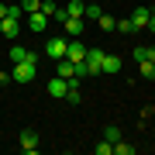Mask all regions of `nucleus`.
Segmentation results:
<instances>
[{
    "instance_id": "obj_14",
    "label": "nucleus",
    "mask_w": 155,
    "mask_h": 155,
    "mask_svg": "<svg viewBox=\"0 0 155 155\" xmlns=\"http://www.w3.org/2000/svg\"><path fill=\"white\" fill-rule=\"evenodd\" d=\"M138 72H141V79H155V62H138Z\"/></svg>"
},
{
    "instance_id": "obj_20",
    "label": "nucleus",
    "mask_w": 155,
    "mask_h": 155,
    "mask_svg": "<svg viewBox=\"0 0 155 155\" xmlns=\"http://www.w3.org/2000/svg\"><path fill=\"white\" fill-rule=\"evenodd\" d=\"M93 152H97V155H110V152H114V145L104 138V141H97V145H93Z\"/></svg>"
},
{
    "instance_id": "obj_18",
    "label": "nucleus",
    "mask_w": 155,
    "mask_h": 155,
    "mask_svg": "<svg viewBox=\"0 0 155 155\" xmlns=\"http://www.w3.org/2000/svg\"><path fill=\"white\" fill-rule=\"evenodd\" d=\"M100 14H104V7H100L97 0H93V4H86V14H83V17H90V21H97Z\"/></svg>"
},
{
    "instance_id": "obj_25",
    "label": "nucleus",
    "mask_w": 155,
    "mask_h": 155,
    "mask_svg": "<svg viewBox=\"0 0 155 155\" xmlns=\"http://www.w3.org/2000/svg\"><path fill=\"white\" fill-rule=\"evenodd\" d=\"M148 31L155 35V11H152V17H148Z\"/></svg>"
},
{
    "instance_id": "obj_13",
    "label": "nucleus",
    "mask_w": 155,
    "mask_h": 155,
    "mask_svg": "<svg viewBox=\"0 0 155 155\" xmlns=\"http://www.w3.org/2000/svg\"><path fill=\"white\" fill-rule=\"evenodd\" d=\"M97 24H100L104 31H117V17H110V14H100V17H97Z\"/></svg>"
},
{
    "instance_id": "obj_2",
    "label": "nucleus",
    "mask_w": 155,
    "mask_h": 155,
    "mask_svg": "<svg viewBox=\"0 0 155 155\" xmlns=\"http://www.w3.org/2000/svg\"><path fill=\"white\" fill-rule=\"evenodd\" d=\"M100 66H104V48H86V76H100Z\"/></svg>"
},
{
    "instance_id": "obj_21",
    "label": "nucleus",
    "mask_w": 155,
    "mask_h": 155,
    "mask_svg": "<svg viewBox=\"0 0 155 155\" xmlns=\"http://www.w3.org/2000/svg\"><path fill=\"white\" fill-rule=\"evenodd\" d=\"M131 55H134V62H145V59H148V45H134Z\"/></svg>"
},
{
    "instance_id": "obj_28",
    "label": "nucleus",
    "mask_w": 155,
    "mask_h": 155,
    "mask_svg": "<svg viewBox=\"0 0 155 155\" xmlns=\"http://www.w3.org/2000/svg\"><path fill=\"white\" fill-rule=\"evenodd\" d=\"M86 4H93V0H86Z\"/></svg>"
},
{
    "instance_id": "obj_5",
    "label": "nucleus",
    "mask_w": 155,
    "mask_h": 155,
    "mask_svg": "<svg viewBox=\"0 0 155 155\" xmlns=\"http://www.w3.org/2000/svg\"><path fill=\"white\" fill-rule=\"evenodd\" d=\"M121 55H114V52H104V66H100V72H107V76H117L121 72Z\"/></svg>"
},
{
    "instance_id": "obj_3",
    "label": "nucleus",
    "mask_w": 155,
    "mask_h": 155,
    "mask_svg": "<svg viewBox=\"0 0 155 155\" xmlns=\"http://www.w3.org/2000/svg\"><path fill=\"white\" fill-rule=\"evenodd\" d=\"M17 141H21V152L24 155H35V152H38V131H35V127H24Z\"/></svg>"
},
{
    "instance_id": "obj_6",
    "label": "nucleus",
    "mask_w": 155,
    "mask_h": 155,
    "mask_svg": "<svg viewBox=\"0 0 155 155\" xmlns=\"http://www.w3.org/2000/svg\"><path fill=\"white\" fill-rule=\"evenodd\" d=\"M148 17H152V7H138V11L131 14V24H134V35L141 28H148Z\"/></svg>"
},
{
    "instance_id": "obj_15",
    "label": "nucleus",
    "mask_w": 155,
    "mask_h": 155,
    "mask_svg": "<svg viewBox=\"0 0 155 155\" xmlns=\"http://www.w3.org/2000/svg\"><path fill=\"white\" fill-rule=\"evenodd\" d=\"M104 138L110 141V145H114V141H121V127H114V124H107V127H104Z\"/></svg>"
},
{
    "instance_id": "obj_29",
    "label": "nucleus",
    "mask_w": 155,
    "mask_h": 155,
    "mask_svg": "<svg viewBox=\"0 0 155 155\" xmlns=\"http://www.w3.org/2000/svg\"><path fill=\"white\" fill-rule=\"evenodd\" d=\"M152 11H155V7H152Z\"/></svg>"
},
{
    "instance_id": "obj_9",
    "label": "nucleus",
    "mask_w": 155,
    "mask_h": 155,
    "mask_svg": "<svg viewBox=\"0 0 155 155\" xmlns=\"http://www.w3.org/2000/svg\"><path fill=\"white\" fill-rule=\"evenodd\" d=\"M28 28H31V31H45V28H48V17H45L41 11L28 14Z\"/></svg>"
},
{
    "instance_id": "obj_16",
    "label": "nucleus",
    "mask_w": 155,
    "mask_h": 155,
    "mask_svg": "<svg viewBox=\"0 0 155 155\" xmlns=\"http://www.w3.org/2000/svg\"><path fill=\"white\" fill-rule=\"evenodd\" d=\"M79 90H83V86H69V93H66V100H69L72 107H76V104H83V93H79Z\"/></svg>"
},
{
    "instance_id": "obj_23",
    "label": "nucleus",
    "mask_w": 155,
    "mask_h": 155,
    "mask_svg": "<svg viewBox=\"0 0 155 155\" xmlns=\"http://www.w3.org/2000/svg\"><path fill=\"white\" fill-rule=\"evenodd\" d=\"M21 7H24V14H35L41 7V0H21Z\"/></svg>"
},
{
    "instance_id": "obj_11",
    "label": "nucleus",
    "mask_w": 155,
    "mask_h": 155,
    "mask_svg": "<svg viewBox=\"0 0 155 155\" xmlns=\"http://www.w3.org/2000/svg\"><path fill=\"white\" fill-rule=\"evenodd\" d=\"M62 11H66V17H83L86 14V4H83V0H69Z\"/></svg>"
},
{
    "instance_id": "obj_27",
    "label": "nucleus",
    "mask_w": 155,
    "mask_h": 155,
    "mask_svg": "<svg viewBox=\"0 0 155 155\" xmlns=\"http://www.w3.org/2000/svg\"><path fill=\"white\" fill-rule=\"evenodd\" d=\"M4 17H7V4H0V21H4Z\"/></svg>"
},
{
    "instance_id": "obj_8",
    "label": "nucleus",
    "mask_w": 155,
    "mask_h": 155,
    "mask_svg": "<svg viewBox=\"0 0 155 155\" xmlns=\"http://www.w3.org/2000/svg\"><path fill=\"white\" fill-rule=\"evenodd\" d=\"M17 31H21V21H17V17H4V21H0V35H4V38H17Z\"/></svg>"
},
{
    "instance_id": "obj_26",
    "label": "nucleus",
    "mask_w": 155,
    "mask_h": 155,
    "mask_svg": "<svg viewBox=\"0 0 155 155\" xmlns=\"http://www.w3.org/2000/svg\"><path fill=\"white\" fill-rule=\"evenodd\" d=\"M148 62H155V45H148Z\"/></svg>"
},
{
    "instance_id": "obj_4",
    "label": "nucleus",
    "mask_w": 155,
    "mask_h": 155,
    "mask_svg": "<svg viewBox=\"0 0 155 155\" xmlns=\"http://www.w3.org/2000/svg\"><path fill=\"white\" fill-rule=\"evenodd\" d=\"M66 45H69V38H48L45 41V55L48 59H66Z\"/></svg>"
},
{
    "instance_id": "obj_1",
    "label": "nucleus",
    "mask_w": 155,
    "mask_h": 155,
    "mask_svg": "<svg viewBox=\"0 0 155 155\" xmlns=\"http://www.w3.org/2000/svg\"><path fill=\"white\" fill-rule=\"evenodd\" d=\"M35 72H38V55H35V52H28V59L24 62H14V83H31L35 79Z\"/></svg>"
},
{
    "instance_id": "obj_22",
    "label": "nucleus",
    "mask_w": 155,
    "mask_h": 155,
    "mask_svg": "<svg viewBox=\"0 0 155 155\" xmlns=\"http://www.w3.org/2000/svg\"><path fill=\"white\" fill-rule=\"evenodd\" d=\"M117 31H121V35H134V24H131V17H124V21H117Z\"/></svg>"
},
{
    "instance_id": "obj_19",
    "label": "nucleus",
    "mask_w": 155,
    "mask_h": 155,
    "mask_svg": "<svg viewBox=\"0 0 155 155\" xmlns=\"http://www.w3.org/2000/svg\"><path fill=\"white\" fill-rule=\"evenodd\" d=\"M114 155H134V145H127V141H114Z\"/></svg>"
},
{
    "instance_id": "obj_17",
    "label": "nucleus",
    "mask_w": 155,
    "mask_h": 155,
    "mask_svg": "<svg viewBox=\"0 0 155 155\" xmlns=\"http://www.w3.org/2000/svg\"><path fill=\"white\" fill-rule=\"evenodd\" d=\"M28 59V48H21V45H11V62H24Z\"/></svg>"
},
{
    "instance_id": "obj_10",
    "label": "nucleus",
    "mask_w": 155,
    "mask_h": 155,
    "mask_svg": "<svg viewBox=\"0 0 155 155\" xmlns=\"http://www.w3.org/2000/svg\"><path fill=\"white\" fill-rule=\"evenodd\" d=\"M55 76H62V79H72V76H76V69H72L69 59H55Z\"/></svg>"
},
{
    "instance_id": "obj_7",
    "label": "nucleus",
    "mask_w": 155,
    "mask_h": 155,
    "mask_svg": "<svg viewBox=\"0 0 155 155\" xmlns=\"http://www.w3.org/2000/svg\"><path fill=\"white\" fill-rule=\"evenodd\" d=\"M48 93L55 97V100H66V93H69V83L62 76H55V79H48Z\"/></svg>"
},
{
    "instance_id": "obj_12",
    "label": "nucleus",
    "mask_w": 155,
    "mask_h": 155,
    "mask_svg": "<svg viewBox=\"0 0 155 155\" xmlns=\"http://www.w3.org/2000/svg\"><path fill=\"white\" fill-rule=\"evenodd\" d=\"M62 28H66L69 35H83V17H66V21H62Z\"/></svg>"
},
{
    "instance_id": "obj_24",
    "label": "nucleus",
    "mask_w": 155,
    "mask_h": 155,
    "mask_svg": "<svg viewBox=\"0 0 155 155\" xmlns=\"http://www.w3.org/2000/svg\"><path fill=\"white\" fill-rule=\"evenodd\" d=\"M7 83H14V76L11 72H0V86H7Z\"/></svg>"
}]
</instances>
